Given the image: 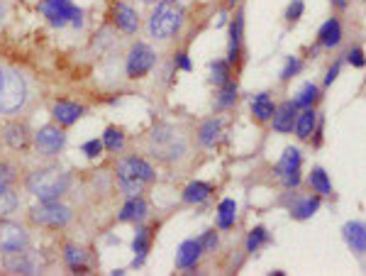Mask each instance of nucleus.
Masks as SVG:
<instances>
[{
    "mask_svg": "<svg viewBox=\"0 0 366 276\" xmlns=\"http://www.w3.org/2000/svg\"><path fill=\"white\" fill-rule=\"evenodd\" d=\"M149 247H152V230H149L147 225H142V228H137L135 239H132V252H135V267H139V264H144Z\"/></svg>",
    "mask_w": 366,
    "mask_h": 276,
    "instance_id": "24",
    "label": "nucleus"
},
{
    "mask_svg": "<svg viewBox=\"0 0 366 276\" xmlns=\"http://www.w3.org/2000/svg\"><path fill=\"white\" fill-rule=\"evenodd\" d=\"M15 208H18V196H15V193L8 188V191L0 193V218L15 213Z\"/></svg>",
    "mask_w": 366,
    "mask_h": 276,
    "instance_id": "37",
    "label": "nucleus"
},
{
    "mask_svg": "<svg viewBox=\"0 0 366 276\" xmlns=\"http://www.w3.org/2000/svg\"><path fill=\"white\" fill-rule=\"evenodd\" d=\"M318 127V112L315 108H303V112H298L296 117V137L298 140H311L313 132H315Z\"/></svg>",
    "mask_w": 366,
    "mask_h": 276,
    "instance_id": "21",
    "label": "nucleus"
},
{
    "mask_svg": "<svg viewBox=\"0 0 366 276\" xmlns=\"http://www.w3.org/2000/svg\"><path fill=\"white\" fill-rule=\"evenodd\" d=\"M200 254H203V247H200L198 239H185L176 252V267L178 269H193L195 264H198Z\"/></svg>",
    "mask_w": 366,
    "mask_h": 276,
    "instance_id": "18",
    "label": "nucleus"
},
{
    "mask_svg": "<svg viewBox=\"0 0 366 276\" xmlns=\"http://www.w3.org/2000/svg\"><path fill=\"white\" fill-rule=\"evenodd\" d=\"M308 186L313 193H318L320 198L332 196V181H329V173L322 166H313L311 176H308Z\"/></svg>",
    "mask_w": 366,
    "mask_h": 276,
    "instance_id": "23",
    "label": "nucleus"
},
{
    "mask_svg": "<svg viewBox=\"0 0 366 276\" xmlns=\"http://www.w3.org/2000/svg\"><path fill=\"white\" fill-rule=\"evenodd\" d=\"M237 3V0H230V5H235Z\"/></svg>",
    "mask_w": 366,
    "mask_h": 276,
    "instance_id": "49",
    "label": "nucleus"
},
{
    "mask_svg": "<svg viewBox=\"0 0 366 276\" xmlns=\"http://www.w3.org/2000/svg\"><path fill=\"white\" fill-rule=\"evenodd\" d=\"M344 56H347V61H349V66H352V69H364V66H366V54H364L362 47H352Z\"/></svg>",
    "mask_w": 366,
    "mask_h": 276,
    "instance_id": "40",
    "label": "nucleus"
},
{
    "mask_svg": "<svg viewBox=\"0 0 366 276\" xmlns=\"http://www.w3.org/2000/svg\"><path fill=\"white\" fill-rule=\"evenodd\" d=\"M142 3H157V0H142Z\"/></svg>",
    "mask_w": 366,
    "mask_h": 276,
    "instance_id": "48",
    "label": "nucleus"
},
{
    "mask_svg": "<svg viewBox=\"0 0 366 276\" xmlns=\"http://www.w3.org/2000/svg\"><path fill=\"white\" fill-rule=\"evenodd\" d=\"M154 64H157L154 49L149 47V44L137 42L135 47L130 49V54H127V76H130V79H142V76H147L149 71L154 69Z\"/></svg>",
    "mask_w": 366,
    "mask_h": 276,
    "instance_id": "8",
    "label": "nucleus"
},
{
    "mask_svg": "<svg viewBox=\"0 0 366 276\" xmlns=\"http://www.w3.org/2000/svg\"><path fill=\"white\" fill-rule=\"evenodd\" d=\"M301 69H303V61L298 59V56H286V64H283L281 76H278V79H281L283 84H288V81L296 79V76L301 74Z\"/></svg>",
    "mask_w": 366,
    "mask_h": 276,
    "instance_id": "36",
    "label": "nucleus"
},
{
    "mask_svg": "<svg viewBox=\"0 0 366 276\" xmlns=\"http://www.w3.org/2000/svg\"><path fill=\"white\" fill-rule=\"evenodd\" d=\"M342 237L347 247L352 249L357 257L366 254V223L364 221H349L342 225Z\"/></svg>",
    "mask_w": 366,
    "mask_h": 276,
    "instance_id": "13",
    "label": "nucleus"
},
{
    "mask_svg": "<svg viewBox=\"0 0 366 276\" xmlns=\"http://www.w3.org/2000/svg\"><path fill=\"white\" fill-rule=\"evenodd\" d=\"M117 176L120 178H137V181H154L157 178V171L152 169V164H147L144 159H139V157H127V159L120 162V166H117Z\"/></svg>",
    "mask_w": 366,
    "mask_h": 276,
    "instance_id": "12",
    "label": "nucleus"
},
{
    "mask_svg": "<svg viewBox=\"0 0 366 276\" xmlns=\"http://www.w3.org/2000/svg\"><path fill=\"white\" fill-rule=\"evenodd\" d=\"M198 242H200V247H203V252H215V247L220 244L218 232H215V230H205L203 237H200Z\"/></svg>",
    "mask_w": 366,
    "mask_h": 276,
    "instance_id": "41",
    "label": "nucleus"
},
{
    "mask_svg": "<svg viewBox=\"0 0 366 276\" xmlns=\"http://www.w3.org/2000/svg\"><path fill=\"white\" fill-rule=\"evenodd\" d=\"M342 22H339L337 18H329L322 22V27L318 29V44L325 49H337L339 44H342Z\"/></svg>",
    "mask_w": 366,
    "mask_h": 276,
    "instance_id": "15",
    "label": "nucleus"
},
{
    "mask_svg": "<svg viewBox=\"0 0 366 276\" xmlns=\"http://www.w3.org/2000/svg\"><path fill=\"white\" fill-rule=\"evenodd\" d=\"M303 13H306V0H293V3L288 5V10H286V22L296 25L298 20L303 18Z\"/></svg>",
    "mask_w": 366,
    "mask_h": 276,
    "instance_id": "39",
    "label": "nucleus"
},
{
    "mask_svg": "<svg viewBox=\"0 0 366 276\" xmlns=\"http://www.w3.org/2000/svg\"><path fill=\"white\" fill-rule=\"evenodd\" d=\"M122 145H125V137H122V132L117 130V127H107L105 135H103V147L110 152H120Z\"/></svg>",
    "mask_w": 366,
    "mask_h": 276,
    "instance_id": "35",
    "label": "nucleus"
},
{
    "mask_svg": "<svg viewBox=\"0 0 366 276\" xmlns=\"http://www.w3.org/2000/svg\"><path fill=\"white\" fill-rule=\"evenodd\" d=\"M27 244H30V235L22 225L0 221V252H5V254L18 252V249L27 247Z\"/></svg>",
    "mask_w": 366,
    "mask_h": 276,
    "instance_id": "9",
    "label": "nucleus"
},
{
    "mask_svg": "<svg viewBox=\"0 0 366 276\" xmlns=\"http://www.w3.org/2000/svg\"><path fill=\"white\" fill-rule=\"evenodd\" d=\"M27 103V84L13 69L0 66V112H18Z\"/></svg>",
    "mask_w": 366,
    "mask_h": 276,
    "instance_id": "3",
    "label": "nucleus"
},
{
    "mask_svg": "<svg viewBox=\"0 0 366 276\" xmlns=\"http://www.w3.org/2000/svg\"><path fill=\"white\" fill-rule=\"evenodd\" d=\"M320 206H322V198L318 196V193H313V196L296 198V203H293L288 213H291L293 221H308V218H313L320 211Z\"/></svg>",
    "mask_w": 366,
    "mask_h": 276,
    "instance_id": "16",
    "label": "nucleus"
},
{
    "mask_svg": "<svg viewBox=\"0 0 366 276\" xmlns=\"http://www.w3.org/2000/svg\"><path fill=\"white\" fill-rule=\"evenodd\" d=\"M112 20H115L117 27H120L122 32H127V34H135L137 27H139L137 13L127 3H117L115 5V10H112Z\"/></svg>",
    "mask_w": 366,
    "mask_h": 276,
    "instance_id": "19",
    "label": "nucleus"
},
{
    "mask_svg": "<svg viewBox=\"0 0 366 276\" xmlns=\"http://www.w3.org/2000/svg\"><path fill=\"white\" fill-rule=\"evenodd\" d=\"M3 15H5V5L0 3V18H3Z\"/></svg>",
    "mask_w": 366,
    "mask_h": 276,
    "instance_id": "47",
    "label": "nucleus"
},
{
    "mask_svg": "<svg viewBox=\"0 0 366 276\" xmlns=\"http://www.w3.org/2000/svg\"><path fill=\"white\" fill-rule=\"evenodd\" d=\"M339 71H342V61H334V64L327 69V74H325V81H322V84H325V88H327V86H332L334 81H337Z\"/></svg>",
    "mask_w": 366,
    "mask_h": 276,
    "instance_id": "43",
    "label": "nucleus"
},
{
    "mask_svg": "<svg viewBox=\"0 0 366 276\" xmlns=\"http://www.w3.org/2000/svg\"><path fill=\"white\" fill-rule=\"evenodd\" d=\"M120 188L127 198H137L144 188V181H137V178H120Z\"/></svg>",
    "mask_w": 366,
    "mask_h": 276,
    "instance_id": "38",
    "label": "nucleus"
},
{
    "mask_svg": "<svg viewBox=\"0 0 366 276\" xmlns=\"http://www.w3.org/2000/svg\"><path fill=\"white\" fill-rule=\"evenodd\" d=\"M69 186H71V176L59 166L37 169L27 178L30 193H34L39 201H59L69 191Z\"/></svg>",
    "mask_w": 366,
    "mask_h": 276,
    "instance_id": "1",
    "label": "nucleus"
},
{
    "mask_svg": "<svg viewBox=\"0 0 366 276\" xmlns=\"http://www.w3.org/2000/svg\"><path fill=\"white\" fill-rule=\"evenodd\" d=\"M210 193H213L210 183H205V181H193V183H188V186L183 188V201L190 203V206H198V203H205V201H208Z\"/></svg>",
    "mask_w": 366,
    "mask_h": 276,
    "instance_id": "26",
    "label": "nucleus"
},
{
    "mask_svg": "<svg viewBox=\"0 0 366 276\" xmlns=\"http://www.w3.org/2000/svg\"><path fill=\"white\" fill-rule=\"evenodd\" d=\"M276 112V105L274 100H271L269 93H256L251 96V115L256 117L259 122H269L271 117H274Z\"/></svg>",
    "mask_w": 366,
    "mask_h": 276,
    "instance_id": "25",
    "label": "nucleus"
},
{
    "mask_svg": "<svg viewBox=\"0 0 366 276\" xmlns=\"http://www.w3.org/2000/svg\"><path fill=\"white\" fill-rule=\"evenodd\" d=\"M242 39H244V13H237L230 27V64H237L242 54Z\"/></svg>",
    "mask_w": 366,
    "mask_h": 276,
    "instance_id": "20",
    "label": "nucleus"
},
{
    "mask_svg": "<svg viewBox=\"0 0 366 276\" xmlns=\"http://www.w3.org/2000/svg\"><path fill=\"white\" fill-rule=\"evenodd\" d=\"M15 173H13V166L10 164H0V193L8 191L10 183H13Z\"/></svg>",
    "mask_w": 366,
    "mask_h": 276,
    "instance_id": "42",
    "label": "nucleus"
},
{
    "mask_svg": "<svg viewBox=\"0 0 366 276\" xmlns=\"http://www.w3.org/2000/svg\"><path fill=\"white\" fill-rule=\"evenodd\" d=\"M64 257L74 272H84L86 269V252L81 247H76V244H69V247H66Z\"/></svg>",
    "mask_w": 366,
    "mask_h": 276,
    "instance_id": "34",
    "label": "nucleus"
},
{
    "mask_svg": "<svg viewBox=\"0 0 366 276\" xmlns=\"http://www.w3.org/2000/svg\"><path fill=\"white\" fill-rule=\"evenodd\" d=\"M30 218L37 225H46V228H64V225L71 223L74 213H71L69 206L59 201H42L30 211Z\"/></svg>",
    "mask_w": 366,
    "mask_h": 276,
    "instance_id": "6",
    "label": "nucleus"
},
{
    "mask_svg": "<svg viewBox=\"0 0 366 276\" xmlns=\"http://www.w3.org/2000/svg\"><path fill=\"white\" fill-rule=\"evenodd\" d=\"M332 5H334L337 10H344V8L349 5V0H332Z\"/></svg>",
    "mask_w": 366,
    "mask_h": 276,
    "instance_id": "46",
    "label": "nucleus"
},
{
    "mask_svg": "<svg viewBox=\"0 0 366 276\" xmlns=\"http://www.w3.org/2000/svg\"><path fill=\"white\" fill-rule=\"evenodd\" d=\"M5 269L10 274H22V276H32V274H39L42 269V262L34 252H30L27 247L25 249H18V252H10L5 254Z\"/></svg>",
    "mask_w": 366,
    "mask_h": 276,
    "instance_id": "10",
    "label": "nucleus"
},
{
    "mask_svg": "<svg viewBox=\"0 0 366 276\" xmlns=\"http://www.w3.org/2000/svg\"><path fill=\"white\" fill-rule=\"evenodd\" d=\"M220 137H223V120L220 117H210V120H205L200 125L198 140L203 147H215L220 142Z\"/></svg>",
    "mask_w": 366,
    "mask_h": 276,
    "instance_id": "22",
    "label": "nucleus"
},
{
    "mask_svg": "<svg viewBox=\"0 0 366 276\" xmlns=\"http://www.w3.org/2000/svg\"><path fill=\"white\" fill-rule=\"evenodd\" d=\"M183 18L181 0H157V8L149 18V34L154 39H171L181 29Z\"/></svg>",
    "mask_w": 366,
    "mask_h": 276,
    "instance_id": "2",
    "label": "nucleus"
},
{
    "mask_svg": "<svg viewBox=\"0 0 366 276\" xmlns=\"http://www.w3.org/2000/svg\"><path fill=\"white\" fill-rule=\"evenodd\" d=\"M318 100H320V86L306 84L301 91H298V96L293 98V103L298 105V110H303V108H315Z\"/></svg>",
    "mask_w": 366,
    "mask_h": 276,
    "instance_id": "27",
    "label": "nucleus"
},
{
    "mask_svg": "<svg viewBox=\"0 0 366 276\" xmlns=\"http://www.w3.org/2000/svg\"><path fill=\"white\" fill-rule=\"evenodd\" d=\"M144 216H147V203L142 201V198H130V201L125 203V208L120 211V221L125 223H137V221H144Z\"/></svg>",
    "mask_w": 366,
    "mask_h": 276,
    "instance_id": "28",
    "label": "nucleus"
},
{
    "mask_svg": "<svg viewBox=\"0 0 366 276\" xmlns=\"http://www.w3.org/2000/svg\"><path fill=\"white\" fill-rule=\"evenodd\" d=\"M237 221V203L232 198H225L218 206V228L220 230H230Z\"/></svg>",
    "mask_w": 366,
    "mask_h": 276,
    "instance_id": "29",
    "label": "nucleus"
},
{
    "mask_svg": "<svg viewBox=\"0 0 366 276\" xmlns=\"http://www.w3.org/2000/svg\"><path fill=\"white\" fill-rule=\"evenodd\" d=\"M237 84L235 81H228V84H223L220 86V93H218V98H215V108L218 110H228L232 108V105L237 103Z\"/></svg>",
    "mask_w": 366,
    "mask_h": 276,
    "instance_id": "30",
    "label": "nucleus"
},
{
    "mask_svg": "<svg viewBox=\"0 0 366 276\" xmlns=\"http://www.w3.org/2000/svg\"><path fill=\"white\" fill-rule=\"evenodd\" d=\"M296 117H298V105L293 103V100H283L281 105H276L271 125H274L276 132L288 135V132H293V127H296Z\"/></svg>",
    "mask_w": 366,
    "mask_h": 276,
    "instance_id": "14",
    "label": "nucleus"
},
{
    "mask_svg": "<svg viewBox=\"0 0 366 276\" xmlns=\"http://www.w3.org/2000/svg\"><path fill=\"white\" fill-rule=\"evenodd\" d=\"M39 13H42L54 27H66V25L81 27V22H84V10L76 8L71 0H42V3H39Z\"/></svg>",
    "mask_w": 366,
    "mask_h": 276,
    "instance_id": "5",
    "label": "nucleus"
},
{
    "mask_svg": "<svg viewBox=\"0 0 366 276\" xmlns=\"http://www.w3.org/2000/svg\"><path fill=\"white\" fill-rule=\"evenodd\" d=\"M152 150L154 157L166 162H176L185 155V140L178 130H174L171 125H159L152 132Z\"/></svg>",
    "mask_w": 366,
    "mask_h": 276,
    "instance_id": "4",
    "label": "nucleus"
},
{
    "mask_svg": "<svg viewBox=\"0 0 366 276\" xmlns=\"http://www.w3.org/2000/svg\"><path fill=\"white\" fill-rule=\"evenodd\" d=\"M210 74H213L210 79H213L215 86L228 84V81H230V61H225V59L210 61Z\"/></svg>",
    "mask_w": 366,
    "mask_h": 276,
    "instance_id": "33",
    "label": "nucleus"
},
{
    "mask_svg": "<svg viewBox=\"0 0 366 276\" xmlns=\"http://www.w3.org/2000/svg\"><path fill=\"white\" fill-rule=\"evenodd\" d=\"M176 66L178 69H183V71H190V59H188V54H176Z\"/></svg>",
    "mask_w": 366,
    "mask_h": 276,
    "instance_id": "45",
    "label": "nucleus"
},
{
    "mask_svg": "<svg viewBox=\"0 0 366 276\" xmlns=\"http://www.w3.org/2000/svg\"><path fill=\"white\" fill-rule=\"evenodd\" d=\"M5 142L13 150H22L27 145V127L25 125H8L5 127Z\"/></svg>",
    "mask_w": 366,
    "mask_h": 276,
    "instance_id": "32",
    "label": "nucleus"
},
{
    "mask_svg": "<svg viewBox=\"0 0 366 276\" xmlns=\"http://www.w3.org/2000/svg\"><path fill=\"white\" fill-rule=\"evenodd\" d=\"M100 152H103V142L100 140H91V142H86V145H84V155L91 157V159L100 157Z\"/></svg>",
    "mask_w": 366,
    "mask_h": 276,
    "instance_id": "44",
    "label": "nucleus"
},
{
    "mask_svg": "<svg viewBox=\"0 0 366 276\" xmlns=\"http://www.w3.org/2000/svg\"><path fill=\"white\" fill-rule=\"evenodd\" d=\"M301 166H303V155L296 147H286L276 164V173L286 188H298L301 186Z\"/></svg>",
    "mask_w": 366,
    "mask_h": 276,
    "instance_id": "7",
    "label": "nucleus"
},
{
    "mask_svg": "<svg viewBox=\"0 0 366 276\" xmlns=\"http://www.w3.org/2000/svg\"><path fill=\"white\" fill-rule=\"evenodd\" d=\"M64 142H66L64 130H61V127H56V125L39 127V132L34 135V145H37L39 155H44V157L56 155V152L64 147Z\"/></svg>",
    "mask_w": 366,
    "mask_h": 276,
    "instance_id": "11",
    "label": "nucleus"
},
{
    "mask_svg": "<svg viewBox=\"0 0 366 276\" xmlns=\"http://www.w3.org/2000/svg\"><path fill=\"white\" fill-rule=\"evenodd\" d=\"M84 108H81L79 103H69V100H59V103L51 108V117H54L59 125H74V122H79L81 117H84Z\"/></svg>",
    "mask_w": 366,
    "mask_h": 276,
    "instance_id": "17",
    "label": "nucleus"
},
{
    "mask_svg": "<svg viewBox=\"0 0 366 276\" xmlns=\"http://www.w3.org/2000/svg\"><path fill=\"white\" fill-rule=\"evenodd\" d=\"M269 242H271L269 230L261 228V225H256V228L251 230L249 235H247V252H259V249L266 247Z\"/></svg>",
    "mask_w": 366,
    "mask_h": 276,
    "instance_id": "31",
    "label": "nucleus"
}]
</instances>
